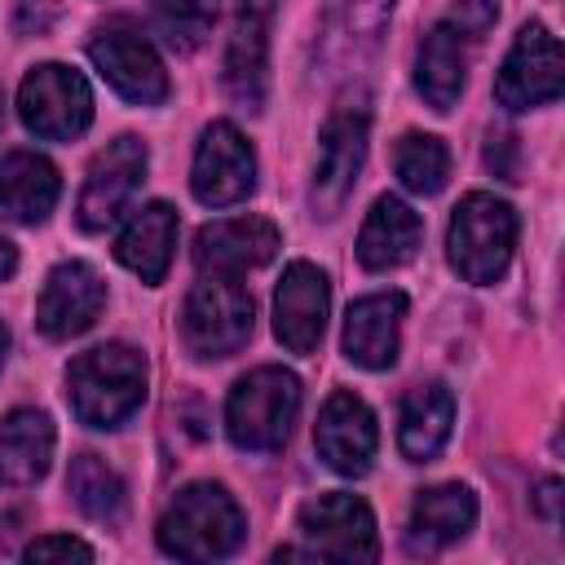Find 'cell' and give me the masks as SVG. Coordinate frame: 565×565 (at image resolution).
Returning a JSON list of instances; mask_svg holds the SVG:
<instances>
[{"mask_svg": "<svg viewBox=\"0 0 565 565\" xmlns=\"http://www.w3.org/2000/svg\"><path fill=\"white\" fill-rule=\"evenodd\" d=\"M18 115L40 141H71L93 124L88 79L62 62H44L18 84Z\"/></svg>", "mask_w": 565, "mask_h": 565, "instance_id": "52a82bcc", "label": "cell"}, {"mask_svg": "<svg viewBox=\"0 0 565 565\" xmlns=\"http://www.w3.org/2000/svg\"><path fill=\"white\" fill-rule=\"evenodd\" d=\"M388 13H393V0H344V31H349V40L371 44L384 31Z\"/></svg>", "mask_w": 565, "mask_h": 565, "instance_id": "f546056e", "label": "cell"}, {"mask_svg": "<svg viewBox=\"0 0 565 565\" xmlns=\"http://www.w3.org/2000/svg\"><path fill=\"white\" fill-rule=\"evenodd\" d=\"M66 402L88 428H119L146 402V358L132 344H97L66 366Z\"/></svg>", "mask_w": 565, "mask_h": 565, "instance_id": "6da1fadb", "label": "cell"}, {"mask_svg": "<svg viewBox=\"0 0 565 565\" xmlns=\"http://www.w3.org/2000/svg\"><path fill=\"white\" fill-rule=\"evenodd\" d=\"M486 168L503 181H521V146L512 132H490L486 141Z\"/></svg>", "mask_w": 565, "mask_h": 565, "instance_id": "4dcf8cb0", "label": "cell"}, {"mask_svg": "<svg viewBox=\"0 0 565 565\" xmlns=\"http://www.w3.org/2000/svg\"><path fill=\"white\" fill-rule=\"evenodd\" d=\"M4 353H9V331H4V322H0V366H4Z\"/></svg>", "mask_w": 565, "mask_h": 565, "instance_id": "d590c367", "label": "cell"}, {"mask_svg": "<svg viewBox=\"0 0 565 565\" xmlns=\"http://www.w3.org/2000/svg\"><path fill=\"white\" fill-rule=\"evenodd\" d=\"M62 194L57 168L35 150H13L0 159V212L22 225H40Z\"/></svg>", "mask_w": 565, "mask_h": 565, "instance_id": "603a6c76", "label": "cell"}, {"mask_svg": "<svg viewBox=\"0 0 565 565\" xmlns=\"http://www.w3.org/2000/svg\"><path fill=\"white\" fill-rule=\"evenodd\" d=\"M402 318H406L402 291H375V296L353 300L344 313V358L366 371L393 366L397 344H402Z\"/></svg>", "mask_w": 565, "mask_h": 565, "instance_id": "ac0fdd59", "label": "cell"}, {"mask_svg": "<svg viewBox=\"0 0 565 565\" xmlns=\"http://www.w3.org/2000/svg\"><path fill=\"white\" fill-rule=\"evenodd\" d=\"M327 309H331L327 274L309 260H291L274 291V335L282 340V349L309 358L327 331Z\"/></svg>", "mask_w": 565, "mask_h": 565, "instance_id": "7c38bea8", "label": "cell"}, {"mask_svg": "<svg viewBox=\"0 0 565 565\" xmlns=\"http://www.w3.org/2000/svg\"><path fill=\"white\" fill-rule=\"evenodd\" d=\"M393 168L411 194H437L450 181V150L428 132H406L393 150Z\"/></svg>", "mask_w": 565, "mask_h": 565, "instance_id": "4316f807", "label": "cell"}, {"mask_svg": "<svg viewBox=\"0 0 565 565\" xmlns=\"http://www.w3.org/2000/svg\"><path fill=\"white\" fill-rule=\"evenodd\" d=\"M146 141L137 137H115L93 163H88V177H84V190H79V230H106L124 203L132 199V190L141 185L146 177Z\"/></svg>", "mask_w": 565, "mask_h": 565, "instance_id": "4fadbf2b", "label": "cell"}, {"mask_svg": "<svg viewBox=\"0 0 565 565\" xmlns=\"http://www.w3.org/2000/svg\"><path fill=\"white\" fill-rule=\"evenodd\" d=\"M66 490L75 508L93 521H119L124 512V481L102 455H75L66 472Z\"/></svg>", "mask_w": 565, "mask_h": 565, "instance_id": "484cf974", "label": "cell"}, {"mask_svg": "<svg viewBox=\"0 0 565 565\" xmlns=\"http://www.w3.org/2000/svg\"><path fill=\"white\" fill-rule=\"evenodd\" d=\"M102 305H106V282L97 278V269L84 260H62L44 278V291L35 300V327L49 340H71L97 322Z\"/></svg>", "mask_w": 565, "mask_h": 565, "instance_id": "5bb4252c", "label": "cell"}, {"mask_svg": "<svg viewBox=\"0 0 565 565\" xmlns=\"http://www.w3.org/2000/svg\"><path fill=\"white\" fill-rule=\"evenodd\" d=\"M534 508H539V516H543V521H556V508H561V481H556V477H547V481H539V494H534Z\"/></svg>", "mask_w": 565, "mask_h": 565, "instance_id": "836d02e7", "label": "cell"}, {"mask_svg": "<svg viewBox=\"0 0 565 565\" xmlns=\"http://www.w3.org/2000/svg\"><path fill=\"white\" fill-rule=\"evenodd\" d=\"M450 424H455V397H450V388L437 384V380L415 384L402 397V411H397V450L411 463H428L446 446Z\"/></svg>", "mask_w": 565, "mask_h": 565, "instance_id": "44dd1931", "label": "cell"}, {"mask_svg": "<svg viewBox=\"0 0 565 565\" xmlns=\"http://www.w3.org/2000/svg\"><path fill=\"white\" fill-rule=\"evenodd\" d=\"M252 327H256V305L238 278L203 274V282H194L181 305V340L203 362L238 353L252 340Z\"/></svg>", "mask_w": 565, "mask_h": 565, "instance_id": "5b68a950", "label": "cell"}, {"mask_svg": "<svg viewBox=\"0 0 565 565\" xmlns=\"http://www.w3.org/2000/svg\"><path fill=\"white\" fill-rule=\"evenodd\" d=\"M53 419L44 411L18 406L0 424V481L4 486H35L53 459Z\"/></svg>", "mask_w": 565, "mask_h": 565, "instance_id": "cb8c5ba5", "label": "cell"}, {"mask_svg": "<svg viewBox=\"0 0 565 565\" xmlns=\"http://www.w3.org/2000/svg\"><path fill=\"white\" fill-rule=\"evenodd\" d=\"M300 539L309 543V556H327V561H375L380 556V534H375V516L358 494L331 490L318 494L300 508L296 516Z\"/></svg>", "mask_w": 565, "mask_h": 565, "instance_id": "9c48e42d", "label": "cell"}, {"mask_svg": "<svg viewBox=\"0 0 565 565\" xmlns=\"http://www.w3.org/2000/svg\"><path fill=\"white\" fill-rule=\"evenodd\" d=\"M190 190L207 207L243 203L256 190V154L230 119H216L203 128L199 150H194V168H190Z\"/></svg>", "mask_w": 565, "mask_h": 565, "instance_id": "8fae6325", "label": "cell"}, {"mask_svg": "<svg viewBox=\"0 0 565 565\" xmlns=\"http://www.w3.org/2000/svg\"><path fill=\"white\" fill-rule=\"evenodd\" d=\"M300 415V380L282 366L247 371L225 402V433L238 450H278Z\"/></svg>", "mask_w": 565, "mask_h": 565, "instance_id": "3957f363", "label": "cell"}, {"mask_svg": "<svg viewBox=\"0 0 565 565\" xmlns=\"http://www.w3.org/2000/svg\"><path fill=\"white\" fill-rule=\"evenodd\" d=\"M177 252V212L168 203H146L128 216V225L115 238V260L132 269L141 282H163Z\"/></svg>", "mask_w": 565, "mask_h": 565, "instance_id": "ffe728a7", "label": "cell"}, {"mask_svg": "<svg viewBox=\"0 0 565 565\" xmlns=\"http://www.w3.org/2000/svg\"><path fill=\"white\" fill-rule=\"evenodd\" d=\"M512 247H516V212L494 194L481 190L463 194L446 230V256L455 274L477 287L499 282L512 260Z\"/></svg>", "mask_w": 565, "mask_h": 565, "instance_id": "277c9868", "label": "cell"}, {"mask_svg": "<svg viewBox=\"0 0 565 565\" xmlns=\"http://www.w3.org/2000/svg\"><path fill=\"white\" fill-rule=\"evenodd\" d=\"M57 18H62V4H57V0H18L13 26H18L22 35H44Z\"/></svg>", "mask_w": 565, "mask_h": 565, "instance_id": "d6a6232c", "label": "cell"}, {"mask_svg": "<svg viewBox=\"0 0 565 565\" xmlns=\"http://www.w3.org/2000/svg\"><path fill=\"white\" fill-rule=\"evenodd\" d=\"M13 269H18V247H13V238L0 230V282L13 278Z\"/></svg>", "mask_w": 565, "mask_h": 565, "instance_id": "e575fe53", "label": "cell"}, {"mask_svg": "<svg viewBox=\"0 0 565 565\" xmlns=\"http://www.w3.org/2000/svg\"><path fill=\"white\" fill-rule=\"evenodd\" d=\"M477 521V494L468 486H433V490H419L415 503H411V547L415 552H437V547H450L459 543Z\"/></svg>", "mask_w": 565, "mask_h": 565, "instance_id": "7402d4cb", "label": "cell"}, {"mask_svg": "<svg viewBox=\"0 0 565 565\" xmlns=\"http://www.w3.org/2000/svg\"><path fill=\"white\" fill-rule=\"evenodd\" d=\"M243 539H247V516L234 503V494L216 481L185 486L159 521V547L177 561H221L238 552Z\"/></svg>", "mask_w": 565, "mask_h": 565, "instance_id": "7a4b0ae2", "label": "cell"}, {"mask_svg": "<svg viewBox=\"0 0 565 565\" xmlns=\"http://www.w3.org/2000/svg\"><path fill=\"white\" fill-rule=\"evenodd\" d=\"M225 93L243 110H260L265 84H269V4L265 0H243L230 26L225 44Z\"/></svg>", "mask_w": 565, "mask_h": 565, "instance_id": "e0dca14e", "label": "cell"}, {"mask_svg": "<svg viewBox=\"0 0 565 565\" xmlns=\"http://www.w3.org/2000/svg\"><path fill=\"white\" fill-rule=\"evenodd\" d=\"M565 88V66H561V44L543 22H525L516 31V44L508 49L499 75H494V97L508 110H530L556 102Z\"/></svg>", "mask_w": 565, "mask_h": 565, "instance_id": "30bf717a", "label": "cell"}, {"mask_svg": "<svg viewBox=\"0 0 565 565\" xmlns=\"http://www.w3.org/2000/svg\"><path fill=\"white\" fill-rule=\"evenodd\" d=\"M366 132H371V106L366 93H340L322 124V146H318V168H313V207L322 216H335L344 199L358 185L362 159H366Z\"/></svg>", "mask_w": 565, "mask_h": 565, "instance_id": "8992f818", "label": "cell"}, {"mask_svg": "<svg viewBox=\"0 0 565 565\" xmlns=\"http://www.w3.org/2000/svg\"><path fill=\"white\" fill-rule=\"evenodd\" d=\"M278 230L265 216H230V221H212L194 234V265L199 274H221V278H238L247 269H260L274 260L278 252Z\"/></svg>", "mask_w": 565, "mask_h": 565, "instance_id": "2e32d148", "label": "cell"}, {"mask_svg": "<svg viewBox=\"0 0 565 565\" xmlns=\"http://www.w3.org/2000/svg\"><path fill=\"white\" fill-rule=\"evenodd\" d=\"M494 18H499V0H450L441 26H450L459 40H481L494 26Z\"/></svg>", "mask_w": 565, "mask_h": 565, "instance_id": "f1b7e54d", "label": "cell"}, {"mask_svg": "<svg viewBox=\"0 0 565 565\" xmlns=\"http://www.w3.org/2000/svg\"><path fill=\"white\" fill-rule=\"evenodd\" d=\"M0 128H4V97H0Z\"/></svg>", "mask_w": 565, "mask_h": 565, "instance_id": "8d00e7d4", "label": "cell"}, {"mask_svg": "<svg viewBox=\"0 0 565 565\" xmlns=\"http://www.w3.org/2000/svg\"><path fill=\"white\" fill-rule=\"evenodd\" d=\"M88 57H93V66L102 71V79L124 102L159 106L168 97V71H163L159 53H154V44L128 18H115V22L97 26L93 40H88Z\"/></svg>", "mask_w": 565, "mask_h": 565, "instance_id": "ba28073f", "label": "cell"}, {"mask_svg": "<svg viewBox=\"0 0 565 565\" xmlns=\"http://www.w3.org/2000/svg\"><path fill=\"white\" fill-rule=\"evenodd\" d=\"M22 556H26V561H71V556L93 561V547H88V543H79V539H71V534H44V539L26 543V552H22Z\"/></svg>", "mask_w": 565, "mask_h": 565, "instance_id": "1f68e13d", "label": "cell"}, {"mask_svg": "<svg viewBox=\"0 0 565 565\" xmlns=\"http://www.w3.org/2000/svg\"><path fill=\"white\" fill-rule=\"evenodd\" d=\"M419 238H424V221L411 203H402L397 194H380L362 221V234H358V260L362 269H397L406 265L415 252H419Z\"/></svg>", "mask_w": 565, "mask_h": 565, "instance_id": "d6986e66", "label": "cell"}, {"mask_svg": "<svg viewBox=\"0 0 565 565\" xmlns=\"http://www.w3.org/2000/svg\"><path fill=\"white\" fill-rule=\"evenodd\" d=\"M463 79H468V57H463V40L450 31V26H433L424 40H419V53H415V88L419 97L446 115L459 93H463Z\"/></svg>", "mask_w": 565, "mask_h": 565, "instance_id": "d4e9b609", "label": "cell"}, {"mask_svg": "<svg viewBox=\"0 0 565 565\" xmlns=\"http://www.w3.org/2000/svg\"><path fill=\"white\" fill-rule=\"evenodd\" d=\"M216 9H221V0H150V22L168 49L190 53L207 40Z\"/></svg>", "mask_w": 565, "mask_h": 565, "instance_id": "83f0119b", "label": "cell"}, {"mask_svg": "<svg viewBox=\"0 0 565 565\" xmlns=\"http://www.w3.org/2000/svg\"><path fill=\"white\" fill-rule=\"evenodd\" d=\"M313 446L322 455L327 468H335L340 477H362L375 459V446H380V433H375V415L362 397L353 393H331L318 411V424H313Z\"/></svg>", "mask_w": 565, "mask_h": 565, "instance_id": "9a60e30c", "label": "cell"}]
</instances>
